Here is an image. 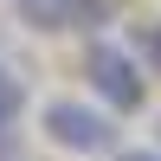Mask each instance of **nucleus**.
I'll return each instance as SVG.
<instances>
[{
	"label": "nucleus",
	"mask_w": 161,
	"mask_h": 161,
	"mask_svg": "<svg viewBox=\"0 0 161 161\" xmlns=\"http://www.w3.org/2000/svg\"><path fill=\"white\" fill-rule=\"evenodd\" d=\"M84 84L97 90L103 110H142L148 103V64L116 39H90L84 45Z\"/></svg>",
	"instance_id": "f257e3e1"
},
{
	"label": "nucleus",
	"mask_w": 161,
	"mask_h": 161,
	"mask_svg": "<svg viewBox=\"0 0 161 161\" xmlns=\"http://www.w3.org/2000/svg\"><path fill=\"white\" fill-rule=\"evenodd\" d=\"M39 123H45L52 148H64V155H110L116 148V116L84 97H52Z\"/></svg>",
	"instance_id": "f03ea898"
},
{
	"label": "nucleus",
	"mask_w": 161,
	"mask_h": 161,
	"mask_svg": "<svg viewBox=\"0 0 161 161\" xmlns=\"http://www.w3.org/2000/svg\"><path fill=\"white\" fill-rule=\"evenodd\" d=\"M19 116H26V84L13 77V64H0V161L19 142Z\"/></svg>",
	"instance_id": "7ed1b4c3"
},
{
	"label": "nucleus",
	"mask_w": 161,
	"mask_h": 161,
	"mask_svg": "<svg viewBox=\"0 0 161 161\" xmlns=\"http://www.w3.org/2000/svg\"><path fill=\"white\" fill-rule=\"evenodd\" d=\"M13 13H19L32 32H58V26H71V0H13Z\"/></svg>",
	"instance_id": "20e7f679"
},
{
	"label": "nucleus",
	"mask_w": 161,
	"mask_h": 161,
	"mask_svg": "<svg viewBox=\"0 0 161 161\" xmlns=\"http://www.w3.org/2000/svg\"><path fill=\"white\" fill-rule=\"evenodd\" d=\"M129 52H136L148 71H161V19H142L136 32H129Z\"/></svg>",
	"instance_id": "39448f33"
},
{
	"label": "nucleus",
	"mask_w": 161,
	"mask_h": 161,
	"mask_svg": "<svg viewBox=\"0 0 161 161\" xmlns=\"http://www.w3.org/2000/svg\"><path fill=\"white\" fill-rule=\"evenodd\" d=\"M103 19H110V0H71V26H90L97 32Z\"/></svg>",
	"instance_id": "423d86ee"
},
{
	"label": "nucleus",
	"mask_w": 161,
	"mask_h": 161,
	"mask_svg": "<svg viewBox=\"0 0 161 161\" xmlns=\"http://www.w3.org/2000/svg\"><path fill=\"white\" fill-rule=\"evenodd\" d=\"M116 161H161V148H116Z\"/></svg>",
	"instance_id": "0eeeda50"
}]
</instances>
